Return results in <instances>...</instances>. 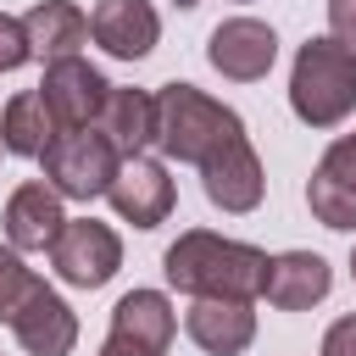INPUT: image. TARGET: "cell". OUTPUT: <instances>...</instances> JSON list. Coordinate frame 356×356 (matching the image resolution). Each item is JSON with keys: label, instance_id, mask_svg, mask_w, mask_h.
Masks as SVG:
<instances>
[{"label": "cell", "instance_id": "obj_1", "mask_svg": "<svg viewBox=\"0 0 356 356\" xmlns=\"http://www.w3.org/2000/svg\"><path fill=\"white\" fill-rule=\"evenodd\" d=\"M267 267L273 256L256 250V245H239V239H222L211 228H189L167 245L161 256V273L172 289L184 295H211V300H256L267 295Z\"/></svg>", "mask_w": 356, "mask_h": 356}, {"label": "cell", "instance_id": "obj_2", "mask_svg": "<svg viewBox=\"0 0 356 356\" xmlns=\"http://www.w3.org/2000/svg\"><path fill=\"white\" fill-rule=\"evenodd\" d=\"M245 139V122L234 106L211 100L206 89L195 83H161L156 89V145L172 156V161H189V167H206L222 145Z\"/></svg>", "mask_w": 356, "mask_h": 356}, {"label": "cell", "instance_id": "obj_3", "mask_svg": "<svg viewBox=\"0 0 356 356\" xmlns=\"http://www.w3.org/2000/svg\"><path fill=\"white\" fill-rule=\"evenodd\" d=\"M289 106L306 128H339L356 111V50L328 39H306L289 67Z\"/></svg>", "mask_w": 356, "mask_h": 356}, {"label": "cell", "instance_id": "obj_4", "mask_svg": "<svg viewBox=\"0 0 356 356\" xmlns=\"http://www.w3.org/2000/svg\"><path fill=\"white\" fill-rule=\"evenodd\" d=\"M39 161H44V184L61 200H95L122 172V150L100 128H67V134H56V145Z\"/></svg>", "mask_w": 356, "mask_h": 356}, {"label": "cell", "instance_id": "obj_5", "mask_svg": "<svg viewBox=\"0 0 356 356\" xmlns=\"http://www.w3.org/2000/svg\"><path fill=\"white\" fill-rule=\"evenodd\" d=\"M50 267H56V278L72 284V289H100V284H111L117 267H122V239H117L106 222H95V217H78V222L67 217L61 239L50 245Z\"/></svg>", "mask_w": 356, "mask_h": 356}, {"label": "cell", "instance_id": "obj_6", "mask_svg": "<svg viewBox=\"0 0 356 356\" xmlns=\"http://www.w3.org/2000/svg\"><path fill=\"white\" fill-rule=\"evenodd\" d=\"M306 206L323 228L356 234V134H339L323 150V161L312 167V184H306Z\"/></svg>", "mask_w": 356, "mask_h": 356}, {"label": "cell", "instance_id": "obj_7", "mask_svg": "<svg viewBox=\"0 0 356 356\" xmlns=\"http://www.w3.org/2000/svg\"><path fill=\"white\" fill-rule=\"evenodd\" d=\"M39 95H44V106H50L56 128L67 134V128H95V122H100L111 83H106L83 56H67V61H50V67H44Z\"/></svg>", "mask_w": 356, "mask_h": 356}, {"label": "cell", "instance_id": "obj_8", "mask_svg": "<svg viewBox=\"0 0 356 356\" xmlns=\"http://www.w3.org/2000/svg\"><path fill=\"white\" fill-rule=\"evenodd\" d=\"M206 61H211L222 78H234V83H256V78H267L273 61H278V33H273L267 22H256V17H228V22L211 28Z\"/></svg>", "mask_w": 356, "mask_h": 356}, {"label": "cell", "instance_id": "obj_9", "mask_svg": "<svg viewBox=\"0 0 356 356\" xmlns=\"http://www.w3.org/2000/svg\"><path fill=\"white\" fill-rule=\"evenodd\" d=\"M200 189H206V200H211L217 211H234V217H239V211H256L267 178H261V156L250 150V139L222 145V150L200 167Z\"/></svg>", "mask_w": 356, "mask_h": 356}, {"label": "cell", "instance_id": "obj_10", "mask_svg": "<svg viewBox=\"0 0 356 356\" xmlns=\"http://www.w3.org/2000/svg\"><path fill=\"white\" fill-rule=\"evenodd\" d=\"M106 200H111V211H117L122 222H134V228H156V222H167V211H172V178H167L161 161H150V156H128L122 172L111 178Z\"/></svg>", "mask_w": 356, "mask_h": 356}, {"label": "cell", "instance_id": "obj_11", "mask_svg": "<svg viewBox=\"0 0 356 356\" xmlns=\"http://www.w3.org/2000/svg\"><path fill=\"white\" fill-rule=\"evenodd\" d=\"M11 334H17V345L28 350V356H72V345H78V317H72V306L39 278L33 284V295L17 306V317H11Z\"/></svg>", "mask_w": 356, "mask_h": 356}, {"label": "cell", "instance_id": "obj_12", "mask_svg": "<svg viewBox=\"0 0 356 356\" xmlns=\"http://www.w3.org/2000/svg\"><path fill=\"white\" fill-rule=\"evenodd\" d=\"M89 39H95L106 56H117V61H139V56L156 50L161 17H156L150 0H100V6L89 11Z\"/></svg>", "mask_w": 356, "mask_h": 356}, {"label": "cell", "instance_id": "obj_13", "mask_svg": "<svg viewBox=\"0 0 356 356\" xmlns=\"http://www.w3.org/2000/svg\"><path fill=\"white\" fill-rule=\"evenodd\" d=\"M67 217H61V195L44 178H28L11 189L6 200V245L11 250H50L61 239Z\"/></svg>", "mask_w": 356, "mask_h": 356}, {"label": "cell", "instance_id": "obj_14", "mask_svg": "<svg viewBox=\"0 0 356 356\" xmlns=\"http://www.w3.org/2000/svg\"><path fill=\"white\" fill-rule=\"evenodd\" d=\"M184 328H189V339L206 356H239L256 339V312H250V300H211V295H200V300H189Z\"/></svg>", "mask_w": 356, "mask_h": 356}, {"label": "cell", "instance_id": "obj_15", "mask_svg": "<svg viewBox=\"0 0 356 356\" xmlns=\"http://www.w3.org/2000/svg\"><path fill=\"white\" fill-rule=\"evenodd\" d=\"M328 289H334V267L317 250H284L267 267V306H278V312H306Z\"/></svg>", "mask_w": 356, "mask_h": 356}, {"label": "cell", "instance_id": "obj_16", "mask_svg": "<svg viewBox=\"0 0 356 356\" xmlns=\"http://www.w3.org/2000/svg\"><path fill=\"white\" fill-rule=\"evenodd\" d=\"M22 28H28V50H33L44 67L78 56V44L89 39V17H83L72 0H39V6H28Z\"/></svg>", "mask_w": 356, "mask_h": 356}, {"label": "cell", "instance_id": "obj_17", "mask_svg": "<svg viewBox=\"0 0 356 356\" xmlns=\"http://www.w3.org/2000/svg\"><path fill=\"white\" fill-rule=\"evenodd\" d=\"M111 334L139 339V345H150L156 356H167V345H172V334H178V312H172V300H167L161 289H128V295L111 306Z\"/></svg>", "mask_w": 356, "mask_h": 356}, {"label": "cell", "instance_id": "obj_18", "mask_svg": "<svg viewBox=\"0 0 356 356\" xmlns=\"http://www.w3.org/2000/svg\"><path fill=\"white\" fill-rule=\"evenodd\" d=\"M95 128L122 150V161L128 156H145L156 145V95H145V89H111Z\"/></svg>", "mask_w": 356, "mask_h": 356}, {"label": "cell", "instance_id": "obj_19", "mask_svg": "<svg viewBox=\"0 0 356 356\" xmlns=\"http://www.w3.org/2000/svg\"><path fill=\"white\" fill-rule=\"evenodd\" d=\"M56 134L61 128H56V117H50V106H44L39 89H22V95L6 100V111H0V145L11 156H44L56 145Z\"/></svg>", "mask_w": 356, "mask_h": 356}, {"label": "cell", "instance_id": "obj_20", "mask_svg": "<svg viewBox=\"0 0 356 356\" xmlns=\"http://www.w3.org/2000/svg\"><path fill=\"white\" fill-rule=\"evenodd\" d=\"M33 267H22V256L11 250V245H0V323H11L17 317V306L33 295Z\"/></svg>", "mask_w": 356, "mask_h": 356}, {"label": "cell", "instance_id": "obj_21", "mask_svg": "<svg viewBox=\"0 0 356 356\" xmlns=\"http://www.w3.org/2000/svg\"><path fill=\"white\" fill-rule=\"evenodd\" d=\"M33 50H28V28H22V17H6L0 11V72H11V67H22Z\"/></svg>", "mask_w": 356, "mask_h": 356}, {"label": "cell", "instance_id": "obj_22", "mask_svg": "<svg viewBox=\"0 0 356 356\" xmlns=\"http://www.w3.org/2000/svg\"><path fill=\"white\" fill-rule=\"evenodd\" d=\"M328 28H334L339 44L356 50V0H328Z\"/></svg>", "mask_w": 356, "mask_h": 356}, {"label": "cell", "instance_id": "obj_23", "mask_svg": "<svg viewBox=\"0 0 356 356\" xmlns=\"http://www.w3.org/2000/svg\"><path fill=\"white\" fill-rule=\"evenodd\" d=\"M323 356H356V312L339 317V323L323 334Z\"/></svg>", "mask_w": 356, "mask_h": 356}, {"label": "cell", "instance_id": "obj_24", "mask_svg": "<svg viewBox=\"0 0 356 356\" xmlns=\"http://www.w3.org/2000/svg\"><path fill=\"white\" fill-rule=\"evenodd\" d=\"M100 356H156L150 345H139V339H122V334H106V345H100Z\"/></svg>", "mask_w": 356, "mask_h": 356}, {"label": "cell", "instance_id": "obj_25", "mask_svg": "<svg viewBox=\"0 0 356 356\" xmlns=\"http://www.w3.org/2000/svg\"><path fill=\"white\" fill-rule=\"evenodd\" d=\"M172 6H184V11H189V6H195V0H172Z\"/></svg>", "mask_w": 356, "mask_h": 356}, {"label": "cell", "instance_id": "obj_26", "mask_svg": "<svg viewBox=\"0 0 356 356\" xmlns=\"http://www.w3.org/2000/svg\"><path fill=\"white\" fill-rule=\"evenodd\" d=\"M350 273H356V250H350Z\"/></svg>", "mask_w": 356, "mask_h": 356}]
</instances>
